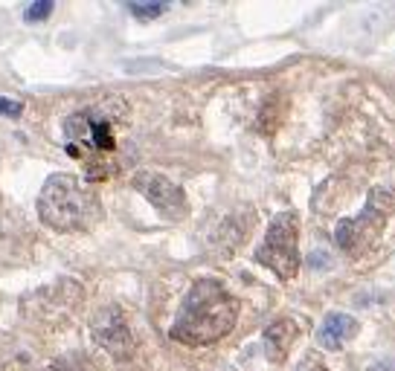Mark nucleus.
Here are the masks:
<instances>
[{
  "mask_svg": "<svg viewBox=\"0 0 395 371\" xmlns=\"http://www.w3.org/2000/svg\"><path fill=\"white\" fill-rule=\"evenodd\" d=\"M90 331H94V339L96 343L116 360H126L131 357L134 351V336L126 325V316L116 311V307H108V311H102L94 325H90Z\"/></svg>",
  "mask_w": 395,
  "mask_h": 371,
  "instance_id": "423d86ee",
  "label": "nucleus"
},
{
  "mask_svg": "<svg viewBox=\"0 0 395 371\" xmlns=\"http://www.w3.org/2000/svg\"><path fill=\"white\" fill-rule=\"evenodd\" d=\"M311 371H326V368H320V365H317V368H311Z\"/></svg>",
  "mask_w": 395,
  "mask_h": 371,
  "instance_id": "2eb2a0df",
  "label": "nucleus"
},
{
  "mask_svg": "<svg viewBox=\"0 0 395 371\" xmlns=\"http://www.w3.org/2000/svg\"><path fill=\"white\" fill-rule=\"evenodd\" d=\"M128 9H131V15H137L140 21H155V18H160V15L166 12V4H131Z\"/></svg>",
  "mask_w": 395,
  "mask_h": 371,
  "instance_id": "f8f14e48",
  "label": "nucleus"
},
{
  "mask_svg": "<svg viewBox=\"0 0 395 371\" xmlns=\"http://www.w3.org/2000/svg\"><path fill=\"white\" fill-rule=\"evenodd\" d=\"M65 131H67V137H73V139H84V137L90 134V116H87V113L67 116V122H65Z\"/></svg>",
  "mask_w": 395,
  "mask_h": 371,
  "instance_id": "9d476101",
  "label": "nucleus"
},
{
  "mask_svg": "<svg viewBox=\"0 0 395 371\" xmlns=\"http://www.w3.org/2000/svg\"><path fill=\"white\" fill-rule=\"evenodd\" d=\"M395 212V192L389 189H372L367 198V206L357 218H343L334 229V241H338L340 250L346 253H367L372 250V244L381 238V229L386 224V218Z\"/></svg>",
  "mask_w": 395,
  "mask_h": 371,
  "instance_id": "7ed1b4c3",
  "label": "nucleus"
},
{
  "mask_svg": "<svg viewBox=\"0 0 395 371\" xmlns=\"http://www.w3.org/2000/svg\"><path fill=\"white\" fill-rule=\"evenodd\" d=\"M52 9H55L52 0H38V4H29V6H26L23 18H26L29 23H38V21H47V18L52 15Z\"/></svg>",
  "mask_w": 395,
  "mask_h": 371,
  "instance_id": "9b49d317",
  "label": "nucleus"
},
{
  "mask_svg": "<svg viewBox=\"0 0 395 371\" xmlns=\"http://www.w3.org/2000/svg\"><path fill=\"white\" fill-rule=\"evenodd\" d=\"M238 319V302L216 278H201L180 302L172 325V339L184 346H212L233 331Z\"/></svg>",
  "mask_w": 395,
  "mask_h": 371,
  "instance_id": "f257e3e1",
  "label": "nucleus"
},
{
  "mask_svg": "<svg viewBox=\"0 0 395 371\" xmlns=\"http://www.w3.org/2000/svg\"><path fill=\"white\" fill-rule=\"evenodd\" d=\"M21 110H23V105L21 102H15V99H6V96H0V116H21Z\"/></svg>",
  "mask_w": 395,
  "mask_h": 371,
  "instance_id": "4468645a",
  "label": "nucleus"
},
{
  "mask_svg": "<svg viewBox=\"0 0 395 371\" xmlns=\"http://www.w3.org/2000/svg\"><path fill=\"white\" fill-rule=\"evenodd\" d=\"M131 186L134 189L155 206L160 215H166L169 221H184L187 212H189V203H187V195L180 189L177 183H172L166 174L160 171H137L131 177Z\"/></svg>",
  "mask_w": 395,
  "mask_h": 371,
  "instance_id": "39448f33",
  "label": "nucleus"
},
{
  "mask_svg": "<svg viewBox=\"0 0 395 371\" xmlns=\"http://www.w3.org/2000/svg\"><path fill=\"white\" fill-rule=\"evenodd\" d=\"M357 328H360V325H357L355 316L334 311V314H328V316L320 322V328H317V343H320L323 348H328V351H338V348H343L346 339H352V336L357 333Z\"/></svg>",
  "mask_w": 395,
  "mask_h": 371,
  "instance_id": "0eeeda50",
  "label": "nucleus"
},
{
  "mask_svg": "<svg viewBox=\"0 0 395 371\" xmlns=\"http://www.w3.org/2000/svg\"><path fill=\"white\" fill-rule=\"evenodd\" d=\"M296 238H299V218L294 212H282L270 221L267 235L262 246L256 250V261L267 270L277 273L282 282L299 273V250H296Z\"/></svg>",
  "mask_w": 395,
  "mask_h": 371,
  "instance_id": "20e7f679",
  "label": "nucleus"
},
{
  "mask_svg": "<svg viewBox=\"0 0 395 371\" xmlns=\"http://www.w3.org/2000/svg\"><path fill=\"white\" fill-rule=\"evenodd\" d=\"M50 371H90V365H87V360H76V357H70V360L55 363Z\"/></svg>",
  "mask_w": 395,
  "mask_h": 371,
  "instance_id": "ddd939ff",
  "label": "nucleus"
},
{
  "mask_svg": "<svg viewBox=\"0 0 395 371\" xmlns=\"http://www.w3.org/2000/svg\"><path fill=\"white\" fill-rule=\"evenodd\" d=\"M41 221L58 232H79L94 227L99 218V200L73 174H52L38 195Z\"/></svg>",
  "mask_w": 395,
  "mask_h": 371,
  "instance_id": "f03ea898",
  "label": "nucleus"
},
{
  "mask_svg": "<svg viewBox=\"0 0 395 371\" xmlns=\"http://www.w3.org/2000/svg\"><path fill=\"white\" fill-rule=\"evenodd\" d=\"M90 137H94V145L102 151L113 148V134H111V125L105 119H90Z\"/></svg>",
  "mask_w": 395,
  "mask_h": 371,
  "instance_id": "1a4fd4ad",
  "label": "nucleus"
},
{
  "mask_svg": "<svg viewBox=\"0 0 395 371\" xmlns=\"http://www.w3.org/2000/svg\"><path fill=\"white\" fill-rule=\"evenodd\" d=\"M299 328L294 319H277V322H270L265 328V354L270 363H285L291 346H294V339H296Z\"/></svg>",
  "mask_w": 395,
  "mask_h": 371,
  "instance_id": "6e6552de",
  "label": "nucleus"
}]
</instances>
